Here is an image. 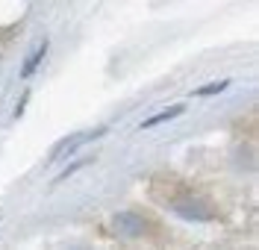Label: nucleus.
I'll use <instances>...</instances> for the list:
<instances>
[{
  "label": "nucleus",
  "instance_id": "nucleus-3",
  "mask_svg": "<svg viewBox=\"0 0 259 250\" xmlns=\"http://www.w3.org/2000/svg\"><path fill=\"white\" fill-rule=\"evenodd\" d=\"M115 227H118V233H121V235L145 233V221H142L139 215H118V218H115Z\"/></svg>",
  "mask_w": 259,
  "mask_h": 250
},
{
  "label": "nucleus",
  "instance_id": "nucleus-1",
  "mask_svg": "<svg viewBox=\"0 0 259 250\" xmlns=\"http://www.w3.org/2000/svg\"><path fill=\"white\" fill-rule=\"evenodd\" d=\"M103 133H106V127H100V130H85V133H77V135H68V138H62V141L56 144V150L50 153V162H59V159H65L68 153L80 150L82 144H89V141H95V138H100Z\"/></svg>",
  "mask_w": 259,
  "mask_h": 250
},
{
  "label": "nucleus",
  "instance_id": "nucleus-4",
  "mask_svg": "<svg viewBox=\"0 0 259 250\" xmlns=\"http://www.w3.org/2000/svg\"><path fill=\"white\" fill-rule=\"evenodd\" d=\"M183 109H186V106H174V109H162V112H156L153 118H145V121L139 124V130H150V127H156V124H165V121H171V118L183 115Z\"/></svg>",
  "mask_w": 259,
  "mask_h": 250
},
{
  "label": "nucleus",
  "instance_id": "nucleus-5",
  "mask_svg": "<svg viewBox=\"0 0 259 250\" xmlns=\"http://www.w3.org/2000/svg\"><path fill=\"white\" fill-rule=\"evenodd\" d=\"M230 80H221V83H209V85H200V88H194V97H206V94H221Z\"/></svg>",
  "mask_w": 259,
  "mask_h": 250
},
{
  "label": "nucleus",
  "instance_id": "nucleus-2",
  "mask_svg": "<svg viewBox=\"0 0 259 250\" xmlns=\"http://www.w3.org/2000/svg\"><path fill=\"white\" fill-rule=\"evenodd\" d=\"M48 47H50L48 38H45V41H38V47L32 50V56L24 62V68H21V80H30L32 74L38 71V65H41V62H45V56H48Z\"/></svg>",
  "mask_w": 259,
  "mask_h": 250
}]
</instances>
